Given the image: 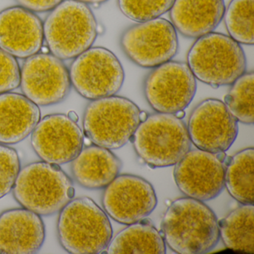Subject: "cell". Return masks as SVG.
Returning <instances> with one entry per match:
<instances>
[{
    "mask_svg": "<svg viewBox=\"0 0 254 254\" xmlns=\"http://www.w3.org/2000/svg\"><path fill=\"white\" fill-rule=\"evenodd\" d=\"M23 95L38 106L63 102L70 92L68 70L62 60L51 53H38L26 59L20 69Z\"/></svg>",
    "mask_w": 254,
    "mask_h": 254,
    "instance_id": "obj_12",
    "label": "cell"
},
{
    "mask_svg": "<svg viewBox=\"0 0 254 254\" xmlns=\"http://www.w3.org/2000/svg\"><path fill=\"white\" fill-rule=\"evenodd\" d=\"M175 115L176 116V117H178V119H180V120H183V119H184V117H185V111H178V112H177L176 114H175Z\"/></svg>",
    "mask_w": 254,
    "mask_h": 254,
    "instance_id": "obj_33",
    "label": "cell"
},
{
    "mask_svg": "<svg viewBox=\"0 0 254 254\" xmlns=\"http://www.w3.org/2000/svg\"><path fill=\"white\" fill-rule=\"evenodd\" d=\"M163 237L180 254H201L213 249L220 239L216 215L203 201L182 197L171 203L161 223Z\"/></svg>",
    "mask_w": 254,
    "mask_h": 254,
    "instance_id": "obj_1",
    "label": "cell"
},
{
    "mask_svg": "<svg viewBox=\"0 0 254 254\" xmlns=\"http://www.w3.org/2000/svg\"><path fill=\"white\" fill-rule=\"evenodd\" d=\"M137 155L151 168L175 166L191 148L188 130L175 114L148 116L131 139Z\"/></svg>",
    "mask_w": 254,
    "mask_h": 254,
    "instance_id": "obj_5",
    "label": "cell"
},
{
    "mask_svg": "<svg viewBox=\"0 0 254 254\" xmlns=\"http://www.w3.org/2000/svg\"><path fill=\"white\" fill-rule=\"evenodd\" d=\"M254 74L246 72L239 77L224 97V102L238 122L247 125L254 123Z\"/></svg>",
    "mask_w": 254,
    "mask_h": 254,
    "instance_id": "obj_25",
    "label": "cell"
},
{
    "mask_svg": "<svg viewBox=\"0 0 254 254\" xmlns=\"http://www.w3.org/2000/svg\"><path fill=\"white\" fill-rule=\"evenodd\" d=\"M187 63L195 78L213 87L231 85L247 68L240 44L215 32L197 38L189 51Z\"/></svg>",
    "mask_w": 254,
    "mask_h": 254,
    "instance_id": "obj_6",
    "label": "cell"
},
{
    "mask_svg": "<svg viewBox=\"0 0 254 254\" xmlns=\"http://www.w3.org/2000/svg\"><path fill=\"white\" fill-rule=\"evenodd\" d=\"M40 120L39 107L24 95L0 94V143L11 145L24 140Z\"/></svg>",
    "mask_w": 254,
    "mask_h": 254,
    "instance_id": "obj_19",
    "label": "cell"
},
{
    "mask_svg": "<svg viewBox=\"0 0 254 254\" xmlns=\"http://www.w3.org/2000/svg\"><path fill=\"white\" fill-rule=\"evenodd\" d=\"M187 130L194 146L217 154L225 152L232 146L237 138L239 126L224 102L209 99L193 110Z\"/></svg>",
    "mask_w": 254,
    "mask_h": 254,
    "instance_id": "obj_13",
    "label": "cell"
},
{
    "mask_svg": "<svg viewBox=\"0 0 254 254\" xmlns=\"http://www.w3.org/2000/svg\"><path fill=\"white\" fill-rule=\"evenodd\" d=\"M19 6L32 12H47L54 9L63 0H15Z\"/></svg>",
    "mask_w": 254,
    "mask_h": 254,
    "instance_id": "obj_29",
    "label": "cell"
},
{
    "mask_svg": "<svg viewBox=\"0 0 254 254\" xmlns=\"http://www.w3.org/2000/svg\"><path fill=\"white\" fill-rule=\"evenodd\" d=\"M229 161L224 152L189 151L175 165V184L187 197L200 201L212 200L218 197L225 187L224 177Z\"/></svg>",
    "mask_w": 254,
    "mask_h": 254,
    "instance_id": "obj_10",
    "label": "cell"
},
{
    "mask_svg": "<svg viewBox=\"0 0 254 254\" xmlns=\"http://www.w3.org/2000/svg\"><path fill=\"white\" fill-rule=\"evenodd\" d=\"M121 160L108 148L89 145L72 160L74 178L84 188L98 190L106 187L119 175Z\"/></svg>",
    "mask_w": 254,
    "mask_h": 254,
    "instance_id": "obj_20",
    "label": "cell"
},
{
    "mask_svg": "<svg viewBox=\"0 0 254 254\" xmlns=\"http://www.w3.org/2000/svg\"><path fill=\"white\" fill-rule=\"evenodd\" d=\"M175 0H118L119 8L127 18L137 23L159 18L170 11Z\"/></svg>",
    "mask_w": 254,
    "mask_h": 254,
    "instance_id": "obj_26",
    "label": "cell"
},
{
    "mask_svg": "<svg viewBox=\"0 0 254 254\" xmlns=\"http://www.w3.org/2000/svg\"><path fill=\"white\" fill-rule=\"evenodd\" d=\"M44 41V23L35 13L19 5L0 11V49L26 59L39 53Z\"/></svg>",
    "mask_w": 254,
    "mask_h": 254,
    "instance_id": "obj_16",
    "label": "cell"
},
{
    "mask_svg": "<svg viewBox=\"0 0 254 254\" xmlns=\"http://www.w3.org/2000/svg\"><path fill=\"white\" fill-rule=\"evenodd\" d=\"M58 234L61 245L69 254H98L106 251L113 230L105 211L84 197L71 200L62 209Z\"/></svg>",
    "mask_w": 254,
    "mask_h": 254,
    "instance_id": "obj_3",
    "label": "cell"
},
{
    "mask_svg": "<svg viewBox=\"0 0 254 254\" xmlns=\"http://www.w3.org/2000/svg\"><path fill=\"white\" fill-rule=\"evenodd\" d=\"M224 185L230 195L242 204L254 203V149L246 148L230 158Z\"/></svg>",
    "mask_w": 254,
    "mask_h": 254,
    "instance_id": "obj_23",
    "label": "cell"
},
{
    "mask_svg": "<svg viewBox=\"0 0 254 254\" xmlns=\"http://www.w3.org/2000/svg\"><path fill=\"white\" fill-rule=\"evenodd\" d=\"M225 10L224 0H175L170 18L180 33L199 38L218 27Z\"/></svg>",
    "mask_w": 254,
    "mask_h": 254,
    "instance_id": "obj_18",
    "label": "cell"
},
{
    "mask_svg": "<svg viewBox=\"0 0 254 254\" xmlns=\"http://www.w3.org/2000/svg\"><path fill=\"white\" fill-rule=\"evenodd\" d=\"M254 206L243 204L218 221L220 238L232 251L254 252Z\"/></svg>",
    "mask_w": 254,
    "mask_h": 254,
    "instance_id": "obj_22",
    "label": "cell"
},
{
    "mask_svg": "<svg viewBox=\"0 0 254 254\" xmlns=\"http://www.w3.org/2000/svg\"><path fill=\"white\" fill-rule=\"evenodd\" d=\"M13 192L23 208L43 216L62 210L75 195L72 181L59 165L44 161L23 168Z\"/></svg>",
    "mask_w": 254,
    "mask_h": 254,
    "instance_id": "obj_4",
    "label": "cell"
},
{
    "mask_svg": "<svg viewBox=\"0 0 254 254\" xmlns=\"http://www.w3.org/2000/svg\"><path fill=\"white\" fill-rule=\"evenodd\" d=\"M148 114H147L145 111H140V114H139V120H140L141 122L145 121L147 118H148Z\"/></svg>",
    "mask_w": 254,
    "mask_h": 254,
    "instance_id": "obj_32",
    "label": "cell"
},
{
    "mask_svg": "<svg viewBox=\"0 0 254 254\" xmlns=\"http://www.w3.org/2000/svg\"><path fill=\"white\" fill-rule=\"evenodd\" d=\"M197 83L187 64L168 62L146 77L144 93L150 106L163 114L184 111L195 96Z\"/></svg>",
    "mask_w": 254,
    "mask_h": 254,
    "instance_id": "obj_11",
    "label": "cell"
},
{
    "mask_svg": "<svg viewBox=\"0 0 254 254\" xmlns=\"http://www.w3.org/2000/svg\"><path fill=\"white\" fill-rule=\"evenodd\" d=\"M140 111L136 104L121 96L93 100L86 108L83 120L86 137L102 148H122L140 124Z\"/></svg>",
    "mask_w": 254,
    "mask_h": 254,
    "instance_id": "obj_7",
    "label": "cell"
},
{
    "mask_svg": "<svg viewBox=\"0 0 254 254\" xmlns=\"http://www.w3.org/2000/svg\"><path fill=\"white\" fill-rule=\"evenodd\" d=\"M20 85V67L16 58L0 49V94Z\"/></svg>",
    "mask_w": 254,
    "mask_h": 254,
    "instance_id": "obj_28",
    "label": "cell"
},
{
    "mask_svg": "<svg viewBox=\"0 0 254 254\" xmlns=\"http://www.w3.org/2000/svg\"><path fill=\"white\" fill-rule=\"evenodd\" d=\"M20 172V157L17 151L0 145V199L13 190Z\"/></svg>",
    "mask_w": 254,
    "mask_h": 254,
    "instance_id": "obj_27",
    "label": "cell"
},
{
    "mask_svg": "<svg viewBox=\"0 0 254 254\" xmlns=\"http://www.w3.org/2000/svg\"><path fill=\"white\" fill-rule=\"evenodd\" d=\"M79 2H83L85 4H92V5H99V4L104 3L107 2L108 0H77Z\"/></svg>",
    "mask_w": 254,
    "mask_h": 254,
    "instance_id": "obj_30",
    "label": "cell"
},
{
    "mask_svg": "<svg viewBox=\"0 0 254 254\" xmlns=\"http://www.w3.org/2000/svg\"><path fill=\"white\" fill-rule=\"evenodd\" d=\"M106 251L109 254H164L166 244L158 230L142 220L116 235Z\"/></svg>",
    "mask_w": 254,
    "mask_h": 254,
    "instance_id": "obj_21",
    "label": "cell"
},
{
    "mask_svg": "<svg viewBox=\"0 0 254 254\" xmlns=\"http://www.w3.org/2000/svg\"><path fill=\"white\" fill-rule=\"evenodd\" d=\"M68 117H69L70 120H73V121L76 122L78 120V117L76 113L74 112V111H69L67 114Z\"/></svg>",
    "mask_w": 254,
    "mask_h": 254,
    "instance_id": "obj_31",
    "label": "cell"
},
{
    "mask_svg": "<svg viewBox=\"0 0 254 254\" xmlns=\"http://www.w3.org/2000/svg\"><path fill=\"white\" fill-rule=\"evenodd\" d=\"M97 35L93 11L77 0H63L44 23V40L50 53L62 61L75 59L91 48Z\"/></svg>",
    "mask_w": 254,
    "mask_h": 254,
    "instance_id": "obj_2",
    "label": "cell"
},
{
    "mask_svg": "<svg viewBox=\"0 0 254 254\" xmlns=\"http://www.w3.org/2000/svg\"><path fill=\"white\" fill-rule=\"evenodd\" d=\"M44 240L45 227L38 214L23 208L0 215V254H35Z\"/></svg>",
    "mask_w": 254,
    "mask_h": 254,
    "instance_id": "obj_17",
    "label": "cell"
},
{
    "mask_svg": "<svg viewBox=\"0 0 254 254\" xmlns=\"http://www.w3.org/2000/svg\"><path fill=\"white\" fill-rule=\"evenodd\" d=\"M120 44L128 59L143 68L170 62L178 50L176 29L160 17L130 26L122 35Z\"/></svg>",
    "mask_w": 254,
    "mask_h": 254,
    "instance_id": "obj_9",
    "label": "cell"
},
{
    "mask_svg": "<svg viewBox=\"0 0 254 254\" xmlns=\"http://www.w3.org/2000/svg\"><path fill=\"white\" fill-rule=\"evenodd\" d=\"M69 73L77 93L92 101L117 94L125 80L120 60L104 47H91L74 59Z\"/></svg>",
    "mask_w": 254,
    "mask_h": 254,
    "instance_id": "obj_8",
    "label": "cell"
},
{
    "mask_svg": "<svg viewBox=\"0 0 254 254\" xmlns=\"http://www.w3.org/2000/svg\"><path fill=\"white\" fill-rule=\"evenodd\" d=\"M102 204L114 221L130 225L151 215L157 206V197L154 187L146 180L122 175L107 186Z\"/></svg>",
    "mask_w": 254,
    "mask_h": 254,
    "instance_id": "obj_14",
    "label": "cell"
},
{
    "mask_svg": "<svg viewBox=\"0 0 254 254\" xmlns=\"http://www.w3.org/2000/svg\"><path fill=\"white\" fill-rule=\"evenodd\" d=\"M224 17L230 38L239 44L254 45V0H232Z\"/></svg>",
    "mask_w": 254,
    "mask_h": 254,
    "instance_id": "obj_24",
    "label": "cell"
},
{
    "mask_svg": "<svg viewBox=\"0 0 254 254\" xmlns=\"http://www.w3.org/2000/svg\"><path fill=\"white\" fill-rule=\"evenodd\" d=\"M84 134L76 122L66 114L46 116L32 133V148L47 163L62 165L72 161L81 152Z\"/></svg>",
    "mask_w": 254,
    "mask_h": 254,
    "instance_id": "obj_15",
    "label": "cell"
}]
</instances>
